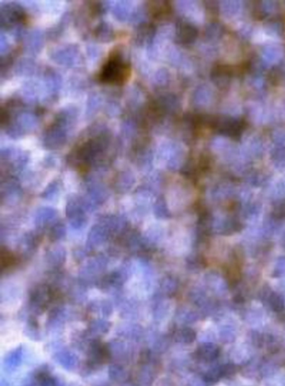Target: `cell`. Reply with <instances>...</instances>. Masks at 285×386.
Returning a JSON list of instances; mask_svg holds the SVG:
<instances>
[{
	"instance_id": "484cf974",
	"label": "cell",
	"mask_w": 285,
	"mask_h": 386,
	"mask_svg": "<svg viewBox=\"0 0 285 386\" xmlns=\"http://www.w3.org/2000/svg\"><path fill=\"white\" fill-rule=\"evenodd\" d=\"M59 185L53 182L51 185H49V187L44 191V193L42 194V197H44L47 200H53L54 199V197H56L59 194Z\"/></svg>"
},
{
	"instance_id": "e0dca14e",
	"label": "cell",
	"mask_w": 285,
	"mask_h": 386,
	"mask_svg": "<svg viewBox=\"0 0 285 386\" xmlns=\"http://www.w3.org/2000/svg\"><path fill=\"white\" fill-rule=\"evenodd\" d=\"M66 234V228L64 223H57L52 226L51 229L49 231V238L53 242L61 240Z\"/></svg>"
},
{
	"instance_id": "8fae6325",
	"label": "cell",
	"mask_w": 285,
	"mask_h": 386,
	"mask_svg": "<svg viewBox=\"0 0 285 386\" xmlns=\"http://www.w3.org/2000/svg\"><path fill=\"white\" fill-rule=\"evenodd\" d=\"M282 56V51L280 47L275 45H268L263 50V63L273 64L277 62Z\"/></svg>"
},
{
	"instance_id": "8992f818",
	"label": "cell",
	"mask_w": 285,
	"mask_h": 386,
	"mask_svg": "<svg viewBox=\"0 0 285 386\" xmlns=\"http://www.w3.org/2000/svg\"><path fill=\"white\" fill-rule=\"evenodd\" d=\"M110 231L104 225H95L88 235L87 245L90 248H96L108 238Z\"/></svg>"
},
{
	"instance_id": "ac0fdd59",
	"label": "cell",
	"mask_w": 285,
	"mask_h": 386,
	"mask_svg": "<svg viewBox=\"0 0 285 386\" xmlns=\"http://www.w3.org/2000/svg\"><path fill=\"white\" fill-rule=\"evenodd\" d=\"M241 8L239 1H224L222 2V9L225 15L233 17L239 13Z\"/></svg>"
},
{
	"instance_id": "5b68a950",
	"label": "cell",
	"mask_w": 285,
	"mask_h": 386,
	"mask_svg": "<svg viewBox=\"0 0 285 386\" xmlns=\"http://www.w3.org/2000/svg\"><path fill=\"white\" fill-rule=\"evenodd\" d=\"M177 39L180 44H190L197 39L198 31L195 26L186 21H180L177 23Z\"/></svg>"
},
{
	"instance_id": "d6986e66",
	"label": "cell",
	"mask_w": 285,
	"mask_h": 386,
	"mask_svg": "<svg viewBox=\"0 0 285 386\" xmlns=\"http://www.w3.org/2000/svg\"><path fill=\"white\" fill-rule=\"evenodd\" d=\"M224 33V28L218 23H212L206 28V35L209 39H218Z\"/></svg>"
},
{
	"instance_id": "f1b7e54d",
	"label": "cell",
	"mask_w": 285,
	"mask_h": 386,
	"mask_svg": "<svg viewBox=\"0 0 285 386\" xmlns=\"http://www.w3.org/2000/svg\"><path fill=\"white\" fill-rule=\"evenodd\" d=\"M219 370H220L222 377L232 376L236 371L235 366H233V365H226V366H222L221 368H219Z\"/></svg>"
},
{
	"instance_id": "83f0119b",
	"label": "cell",
	"mask_w": 285,
	"mask_h": 386,
	"mask_svg": "<svg viewBox=\"0 0 285 386\" xmlns=\"http://www.w3.org/2000/svg\"><path fill=\"white\" fill-rule=\"evenodd\" d=\"M274 141L277 146H285V132L282 131H277L273 136Z\"/></svg>"
},
{
	"instance_id": "277c9868",
	"label": "cell",
	"mask_w": 285,
	"mask_h": 386,
	"mask_svg": "<svg viewBox=\"0 0 285 386\" xmlns=\"http://www.w3.org/2000/svg\"><path fill=\"white\" fill-rule=\"evenodd\" d=\"M54 292L48 285H40L33 289L31 294V303L39 309H44L52 299H54Z\"/></svg>"
},
{
	"instance_id": "9c48e42d",
	"label": "cell",
	"mask_w": 285,
	"mask_h": 386,
	"mask_svg": "<svg viewBox=\"0 0 285 386\" xmlns=\"http://www.w3.org/2000/svg\"><path fill=\"white\" fill-rule=\"evenodd\" d=\"M66 253L61 247H55L47 253L46 259L48 264L53 268H59L64 264Z\"/></svg>"
},
{
	"instance_id": "2e32d148",
	"label": "cell",
	"mask_w": 285,
	"mask_h": 386,
	"mask_svg": "<svg viewBox=\"0 0 285 386\" xmlns=\"http://www.w3.org/2000/svg\"><path fill=\"white\" fill-rule=\"evenodd\" d=\"M266 30L272 35L281 36L284 32V23L279 18H273L266 23Z\"/></svg>"
},
{
	"instance_id": "4fadbf2b",
	"label": "cell",
	"mask_w": 285,
	"mask_h": 386,
	"mask_svg": "<svg viewBox=\"0 0 285 386\" xmlns=\"http://www.w3.org/2000/svg\"><path fill=\"white\" fill-rule=\"evenodd\" d=\"M17 263V259L10 251H8L6 248H2L1 253H0V264H1V269L5 270V269H10L14 264Z\"/></svg>"
},
{
	"instance_id": "5bb4252c",
	"label": "cell",
	"mask_w": 285,
	"mask_h": 386,
	"mask_svg": "<svg viewBox=\"0 0 285 386\" xmlns=\"http://www.w3.org/2000/svg\"><path fill=\"white\" fill-rule=\"evenodd\" d=\"M39 235L36 233L30 232V233H26L25 236L23 238V246L24 247V251L26 253H32L37 248L39 244Z\"/></svg>"
},
{
	"instance_id": "603a6c76",
	"label": "cell",
	"mask_w": 285,
	"mask_h": 386,
	"mask_svg": "<svg viewBox=\"0 0 285 386\" xmlns=\"http://www.w3.org/2000/svg\"><path fill=\"white\" fill-rule=\"evenodd\" d=\"M131 185H132V178L129 177L128 175H124L120 177V180L117 182V190L120 192H126L131 188Z\"/></svg>"
},
{
	"instance_id": "ba28073f",
	"label": "cell",
	"mask_w": 285,
	"mask_h": 386,
	"mask_svg": "<svg viewBox=\"0 0 285 386\" xmlns=\"http://www.w3.org/2000/svg\"><path fill=\"white\" fill-rule=\"evenodd\" d=\"M149 12L155 18H162L167 17L171 13V5L167 1H152L148 3Z\"/></svg>"
},
{
	"instance_id": "7402d4cb",
	"label": "cell",
	"mask_w": 285,
	"mask_h": 386,
	"mask_svg": "<svg viewBox=\"0 0 285 386\" xmlns=\"http://www.w3.org/2000/svg\"><path fill=\"white\" fill-rule=\"evenodd\" d=\"M270 306L275 312H280L285 308V302L282 297L276 294H273L270 299Z\"/></svg>"
},
{
	"instance_id": "3957f363",
	"label": "cell",
	"mask_w": 285,
	"mask_h": 386,
	"mask_svg": "<svg viewBox=\"0 0 285 386\" xmlns=\"http://www.w3.org/2000/svg\"><path fill=\"white\" fill-rule=\"evenodd\" d=\"M210 76L213 84L224 90L229 87L231 83L232 78L234 76V69L229 65L219 64L213 68Z\"/></svg>"
},
{
	"instance_id": "ffe728a7",
	"label": "cell",
	"mask_w": 285,
	"mask_h": 386,
	"mask_svg": "<svg viewBox=\"0 0 285 386\" xmlns=\"http://www.w3.org/2000/svg\"><path fill=\"white\" fill-rule=\"evenodd\" d=\"M272 159L278 167H284L285 166V146H277L273 151Z\"/></svg>"
},
{
	"instance_id": "4dcf8cb0",
	"label": "cell",
	"mask_w": 285,
	"mask_h": 386,
	"mask_svg": "<svg viewBox=\"0 0 285 386\" xmlns=\"http://www.w3.org/2000/svg\"><path fill=\"white\" fill-rule=\"evenodd\" d=\"M150 356H151V355H150L149 351L145 350V351H142L141 355H140V363L142 364V365L147 364V362L149 361Z\"/></svg>"
},
{
	"instance_id": "52a82bcc",
	"label": "cell",
	"mask_w": 285,
	"mask_h": 386,
	"mask_svg": "<svg viewBox=\"0 0 285 386\" xmlns=\"http://www.w3.org/2000/svg\"><path fill=\"white\" fill-rule=\"evenodd\" d=\"M57 212L51 207H41L37 211L34 223L37 228H42L55 220Z\"/></svg>"
},
{
	"instance_id": "7c38bea8",
	"label": "cell",
	"mask_w": 285,
	"mask_h": 386,
	"mask_svg": "<svg viewBox=\"0 0 285 386\" xmlns=\"http://www.w3.org/2000/svg\"><path fill=\"white\" fill-rule=\"evenodd\" d=\"M219 349L213 344H205L198 351V356L206 361H213L219 356Z\"/></svg>"
},
{
	"instance_id": "44dd1931",
	"label": "cell",
	"mask_w": 285,
	"mask_h": 386,
	"mask_svg": "<svg viewBox=\"0 0 285 386\" xmlns=\"http://www.w3.org/2000/svg\"><path fill=\"white\" fill-rule=\"evenodd\" d=\"M211 93L212 92L208 90V88H199L196 93V100H197L198 104L205 105L207 103L209 102L211 100Z\"/></svg>"
},
{
	"instance_id": "9a60e30c",
	"label": "cell",
	"mask_w": 285,
	"mask_h": 386,
	"mask_svg": "<svg viewBox=\"0 0 285 386\" xmlns=\"http://www.w3.org/2000/svg\"><path fill=\"white\" fill-rule=\"evenodd\" d=\"M153 209H154V214L156 218H159V219H166V218H170V216H171L169 210L167 208L166 201L162 197H160L159 199H157V202H155Z\"/></svg>"
},
{
	"instance_id": "d4e9b609",
	"label": "cell",
	"mask_w": 285,
	"mask_h": 386,
	"mask_svg": "<svg viewBox=\"0 0 285 386\" xmlns=\"http://www.w3.org/2000/svg\"><path fill=\"white\" fill-rule=\"evenodd\" d=\"M178 336L183 342L186 343V344H190L195 340L196 333L193 330L187 328V329L181 330Z\"/></svg>"
},
{
	"instance_id": "cb8c5ba5",
	"label": "cell",
	"mask_w": 285,
	"mask_h": 386,
	"mask_svg": "<svg viewBox=\"0 0 285 386\" xmlns=\"http://www.w3.org/2000/svg\"><path fill=\"white\" fill-rule=\"evenodd\" d=\"M221 373H220V370L219 369H216V370H213V371H209L208 373L206 374L204 376V381L207 385L212 386L213 384L217 383L219 381V379L221 378Z\"/></svg>"
},
{
	"instance_id": "4316f807",
	"label": "cell",
	"mask_w": 285,
	"mask_h": 386,
	"mask_svg": "<svg viewBox=\"0 0 285 386\" xmlns=\"http://www.w3.org/2000/svg\"><path fill=\"white\" fill-rule=\"evenodd\" d=\"M177 285L176 279H173L172 277H166L162 280V289H164L165 291L168 292V293L175 291V289H177Z\"/></svg>"
},
{
	"instance_id": "f546056e",
	"label": "cell",
	"mask_w": 285,
	"mask_h": 386,
	"mask_svg": "<svg viewBox=\"0 0 285 386\" xmlns=\"http://www.w3.org/2000/svg\"><path fill=\"white\" fill-rule=\"evenodd\" d=\"M283 274H285V259H280L279 260L275 271V276H280Z\"/></svg>"
},
{
	"instance_id": "30bf717a",
	"label": "cell",
	"mask_w": 285,
	"mask_h": 386,
	"mask_svg": "<svg viewBox=\"0 0 285 386\" xmlns=\"http://www.w3.org/2000/svg\"><path fill=\"white\" fill-rule=\"evenodd\" d=\"M256 3L255 12L258 18H265L277 10V3L275 1H262Z\"/></svg>"
},
{
	"instance_id": "6da1fadb",
	"label": "cell",
	"mask_w": 285,
	"mask_h": 386,
	"mask_svg": "<svg viewBox=\"0 0 285 386\" xmlns=\"http://www.w3.org/2000/svg\"><path fill=\"white\" fill-rule=\"evenodd\" d=\"M131 67L119 54H113L100 70L99 79L105 84L122 85L131 77Z\"/></svg>"
},
{
	"instance_id": "7a4b0ae2",
	"label": "cell",
	"mask_w": 285,
	"mask_h": 386,
	"mask_svg": "<svg viewBox=\"0 0 285 386\" xmlns=\"http://www.w3.org/2000/svg\"><path fill=\"white\" fill-rule=\"evenodd\" d=\"M201 124H205L217 133L230 138L239 139L244 131V122L229 116H203Z\"/></svg>"
}]
</instances>
